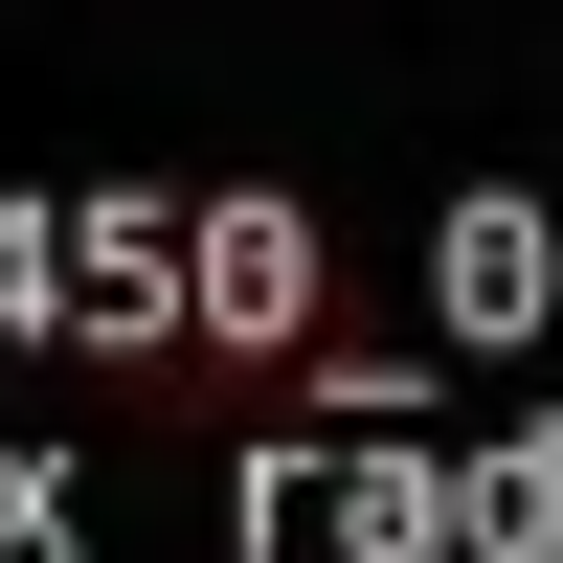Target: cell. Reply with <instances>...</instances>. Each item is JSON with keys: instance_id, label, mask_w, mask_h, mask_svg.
<instances>
[{"instance_id": "cell-1", "label": "cell", "mask_w": 563, "mask_h": 563, "mask_svg": "<svg viewBox=\"0 0 563 563\" xmlns=\"http://www.w3.org/2000/svg\"><path fill=\"white\" fill-rule=\"evenodd\" d=\"M0 294L23 316H271L294 294V225L271 203H90V225H0Z\"/></svg>"}, {"instance_id": "cell-2", "label": "cell", "mask_w": 563, "mask_h": 563, "mask_svg": "<svg viewBox=\"0 0 563 563\" xmlns=\"http://www.w3.org/2000/svg\"><path fill=\"white\" fill-rule=\"evenodd\" d=\"M0 541H68V496H45V474H23V451H0Z\"/></svg>"}]
</instances>
